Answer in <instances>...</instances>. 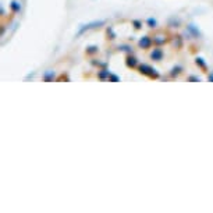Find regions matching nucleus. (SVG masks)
<instances>
[]
</instances>
